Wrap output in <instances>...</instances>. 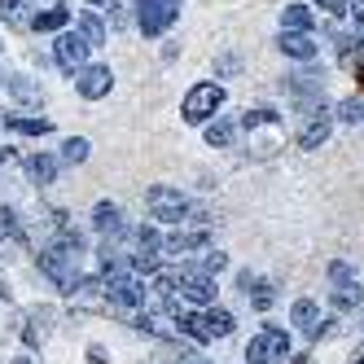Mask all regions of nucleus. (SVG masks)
Segmentation results:
<instances>
[{"mask_svg":"<svg viewBox=\"0 0 364 364\" xmlns=\"http://www.w3.org/2000/svg\"><path fill=\"white\" fill-rule=\"evenodd\" d=\"M145 211H149L154 224H189L193 220L189 198L180 189H171V185H149L145 189Z\"/></svg>","mask_w":364,"mask_h":364,"instance_id":"nucleus-1","label":"nucleus"},{"mask_svg":"<svg viewBox=\"0 0 364 364\" xmlns=\"http://www.w3.org/2000/svg\"><path fill=\"white\" fill-rule=\"evenodd\" d=\"M220 110H224V88H220L215 80L193 84V88L185 92V101H180V119L193 123V127H206V123H211Z\"/></svg>","mask_w":364,"mask_h":364,"instance_id":"nucleus-2","label":"nucleus"},{"mask_svg":"<svg viewBox=\"0 0 364 364\" xmlns=\"http://www.w3.org/2000/svg\"><path fill=\"white\" fill-rule=\"evenodd\" d=\"M176 18H180V0H136V27L149 40L167 36L176 27Z\"/></svg>","mask_w":364,"mask_h":364,"instance_id":"nucleus-3","label":"nucleus"},{"mask_svg":"<svg viewBox=\"0 0 364 364\" xmlns=\"http://www.w3.org/2000/svg\"><path fill=\"white\" fill-rule=\"evenodd\" d=\"M285 355H290V333L277 329V325H264L246 343V364H277Z\"/></svg>","mask_w":364,"mask_h":364,"instance_id":"nucleus-4","label":"nucleus"},{"mask_svg":"<svg viewBox=\"0 0 364 364\" xmlns=\"http://www.w3.org/2000/svg\"><path fill=\"white\" fill-rule=\"evenodd\" d=\"M329 132H333V110L316 101V106H307V119L299 127V149H321L329 141Z\"/></svg>","mask_w":364,"mask_h":364,"instance_id":"nucleus-5","label":"nucleus"},{"mask_svg":"<svg viewBox=\"0 0 364 364\" xmlns=\"http://www.w3.org/2000/svg\"><path fill=\"white\" fill-rule=\"evenodd\" d=\"M88 53H92V48L75 36V31H62V36L53 40V62H58L66 75H80V70L88 66Z\"/></svg>","mask_w":364,"mask_h":364,"instance_id":"nucleus-6","label":"nucleus"},{"mask_svg":"<svg viewBox=\"0 0 364 364\" xmlns=\"http://www.w3.org/2000/svg\"><path fill=\"white\" fill-rule=\"evenodd\" d=\"M106 303H114V307H123V311L141 307V303H145V285H141V277H132V272L106 277Z\"/></svg>","mask_w":364,"mask_h":364,"instance_id":"nucleus-7","label":"nucleus"},{"mask_svg":"<svg viewBox=\"0 0 364 364\" xmlns=\"http://www.w3.org/2000/svg\"><path fill=\"white\" fill-rule=\"evenodd\" d=\"M176 290H180V299L193 303V307H215V281L202 277V272L180 268V272H176Z\"/></svg>","mask_w":364,"mask_h":364,"instance_id":"nucleus-8","label":"nucleus"},{"mask_svg":"<svg viewBox=\"0 0 364 364\" xmlns=\"http://www.w3.org/2000/svg\"><path fill=\"white\" fill-rule=\"evenodd\" d=\"M75 88H80L84 101H101V97H110L114 75H110V66H84L80 75H75Z\"/></svg>","mask_w":364,"mask_h":364,"instance_id":"nucleus-9","label":"nucleus"},{"mask_svg":"<svg viewBox=\"0 0 364 364\" xmlns=\"http://www.w3.org/2000/svg\"><path fill=\"white\" fill-rule=\"evenodd\" d=\"M31 31H40V36H62V31H70V9H62V5L36 9L31 14Z\"/></svg>","mask_w":364,"mask_h":364,"instance_id":"nucleus-10","label":"nucleus"},{"mask_svg":"<svg viewBox=\"0 0 364 364\" xmlns=\"http://www.w3.org/2000/svg\"><path fill=\"white\" fill-rule=\"evenodd\" d=\"M92 228H97L106 242L119 237V232L127 228V224H123V211H119V202H106V198H101V202L92 206Z\"/></svg>","mask_w":364,"mask_h":364,"instance_id":"nucleus-11","label":"nucleus"},{"mask_svg":"<svg viewBox=\"0 0 364 364\" xmlns=\"http://www.w3.org/2000/svg\"><path fill=\"white\" fill-rule=\"evenodd\" d=\"M5 92L18 101V106H27V110H40L44 106V88L36 80H27V75H9L5 80Z\"/></svg>","mask_w":364,"mask_h":364,"instance_id":"nucleus-12","label":"nucleus"},{"mask_svg":"<svg viewBox=\"0 0 364 364\" xmlns=\"http://www.w3.org/2000/svg\"><path fill=\"white\" fill-rule=\"evenodd\" d=\"M277 48H281L285 58H294V62H316L321 58V44L311 40V36H294V31H281Z\"/></svg>","mask_w":364,"mask_h":364,"instance_id":"nucleus-13","label":"nucleus"},{"mask_svg":"<svg viewBox=\"0 0 364 364\" xmlns=\"http://www.w3.org/2000/svg\"><path fill=\"white\" fill-rule=\"evenodd\" d=\"M290 321H294L307 338H321V303H316V299H294Z\"/></svg>","mask_w":364,"mask_h":364,"instance_id":"nucleus-14","label":"nucleus"},{"mask_svg":"<svg viewBox=\"0 0 364 364\" xmlns=\"http://www.w3.org/2000/svg\"><path fill=\"white\" fill-rule=\"evenodd\" d=\"M202 136H206V145H211V149H228L232 141H237V119H228V114H215L211 123L202 127Z\"/></svg>","mask_w":364,"mask_h":364,"instance_id":"nucleus-15","label":"nucleus"},{"mask_svg":"<svg viewBox=\"0 0 364 364\" xmlns=\"http://www.w3.org/2000/svg\"><path fill=\"white\" fill-rule=\"evenodd\" d=\"M75 36H80L88 48H101V44H106V22H101V18L88 9V14L75 18Z\"/></svg>","mask_w":364,"mask_h":364,"instance_id":"nucleus-16","label":"nucleus"},{"mask_svg":"<svg viewBox=\"0 0 364 364\" xmlns=\"http://www.w3.org/2000/svg\"><path fill=\"white\" fill-rule=\"evenodd\" d=\"M311 22H316V14H311L307 5H285V9H281V31L311 36Z\"/></svg>","mask_w":364,"mask_h":364,"instance_id":"nucleus-17","label":"nucleus"},{"mask_svg":"<svg viewBox=\"0 0 364 364\" xmlns=\"http://www.w3.org/2000/svg\"><path fill=\"white\" fill-rule=\"evenodd\" d=\"M189 250H206V232H171L163 237V255H189Z\"/></svg>","mask_w":364,"mask_h":364,"instance_id":"nucleus-18","label":"nucleus"},{"mask_svg":"<svg viewBox=\"0 0 364 364\" xmlns=\"http://www.w3.org/2000/svg\"><path fill=\"white\" fill-rule=\"evenodd\" d=\"M202 325H206V333H211V338H228L237 321H232L228 307H202Z\"/></svg>","mask_w":364,"mask_h":364,"instance_id":"nucleus-19","label":"nucleus"},{"mask_svg":"<svg viewBox=\"0 0 364 364\" xmlns=\"http://www.w3.org/2000/svg\"><path fill=\"white\" fill-rule=\"evenodd\" d=\"M58 159H53V154H31V159H27V171H31V180H36V185H53V180H58Z\"/></svg>","mask_w":364,"mask_h":364,"instance_id":"nucleus-20","label":"nucleus"},{"mask_svg":"<svg viewBox=\"0 0 364 364\" xmlns=\"http://www.w3.org/2000/svg\"><path fill=\"white\" fill-rule=\"evenodd\" d=\"M5 127H14V132H22V136H48L53 132L48 119H27V114H5Z\"/></svg>","mask_w":364,"mask_h":364,"instance_id":"nucleus-21","label":"nucleus"},{"mask_svg":"<svg viewBox=\"0 0 364 364\" xmlns=\"http://www.w3.org/2000/svg\"><path fill=\"white\" fill-rule=\"evenodd\" d=\"M176 325H180V333H185V338H193V343H211V333H206V325H202L198 311H176Z\"/></svg>","mask_w":364,"mask_h":364,"instance_id":"nucleus-22","label":"nucleus"},{"mask_svg":"<svg viewBox=\"0 0 364 364\" xmlns=\"http://www.w3.org/2000/svg\"><path fill=\"white\" fill-rule=\"evenodd\" d=\"M0 22H5V27H31V14H27V5H22V0H0Z\"/></svg>","mask_w":364,"mask_h":364,"instance_id":"nucleus-23","label":"nucleus"},{"mask_svg":"<svg viewBox=\"0 0 364 364\" xmlns=\"http://www.w3.org/2000/svg\"><path fill=\"white\" fill-rule=\"evenodd\" d=\"M224 268H228V255H224V250H206L198 264H189V272H202V277H211V281H215Z\"/></svg>","mask_w":364,"mask_h":364,"instance_id":"nucleus-24","label":"nucleus"},{"mask_svg":"<svg viewBox=\"0 0 364 364\" xmlns=\"http://www.w3.org/2000/svg\"><path fill=\"white\" fill-rule=\"evenodd\" d=\"M88 149H92V145H88L84 136H70V141L62 145V159H58V163H66V167H80V163H88Z\"/></svg>","mask_w":364,"mask_h":364,"instance_id":"nucleus-25","label":"nucleus"},{"mask_svg":"<svg viewBox=\"0 0 364 364\" xmlns=\"http://www.w3.org/2000/svg\"><path fill=\"white\" fill-rule=\"evenodd\" d=\"M136 246H141L136 255H159V250H163V232L154 228V224H141V228H136Z\"/></svg>","mask_w":364,"mask_h":364,"instance_id":"nucleus-26","label":"nucleus"},{"mask_svg":"<svg viewBox=\"0 0 364 364\" xmlns=\"http://www.w3.org/2000/svg\"><path fill=\"white\" fill-rule=\"evenodd\" d=\"M329 281L338 285V290H360V285H355V268L343 264V259H333V264H329Z\"/></svg>","mask_w":364,"mask_h":364,"instance_id":"nucleus-27","label":"nucleus"},{"mask_svg":"<svg viewBox=\"0 0 364 364\" xmlns=\"http://www.w3.org/2000/svg\"><path fill=\"white\" fill-rule=\"evenodd\" d=\"M277 123H281V119H277V110H246L237 127H246V132H255V127H277Z\"/></svg>","mask_w":364,"mask_h":364,"instance_id":"nucleus-28","label":"nucleus"},{"mask_svg":"<svg viewBox=\"0 0 364 364\" xmlns=\"http://www.w3.org/2000/svg\"><path fill=\"white\" fill-rule=\"evenodd\" d=\"M333 119H343V123H364V101H360V97H347L343 106L333 110Z\"/></svg>","mask_w":364,"mask_h":364,"instance_id":"nucleus-29","label":"nucleus"},{"mask_svg":"<svg viewBox=\"0 0 364 364\" xmlns=\"http://www.w3.org/2000/svg\"><path fill=\"white\" fill-rule=\"evenodd\" d=\"M246 299H250V303H255L259 311H268V307L277 303V294H272V285H268V281H259V285H255V290H250Z\"/></svg>","mask_w":364,"mask_h":364,"instance_id":"nucleus-30","label":"nucleus"},{"mask_svg":"<svg viewBox=\"0 0 364 364\" xmlns=\"http://www.w3.org/2000/svg\"><path fill=\"white\" fill-rule=\"evenodd\" d=\"M0 237H22V224H18V215L9 211V206H5V211H0Z\"/></svg>","mask_w":364,"mask_h":364,"instance_id":"nucleus-31","label":"nucleus"},{"mask_svg":"<svg viewBox=\"0 0 364 364\" xmlns=\"http://www.w3.org/2000/svg\"><path fill=\"white\" fill-rule=\"evenodd\" d=\"M311 5H316L321 14H329V18H343V14H351V5H347V0H311Z\"/></svg>","mask_w":364,"mask_h":364,"instance_id":"nucleus-32","label":"nucleus"},{"mask_svg":"<svg viewBox=\"0 0 364 364\" xmlns=\"http://www.w3.org/2000/svg\"><path fill=\"white\" fill-rule=\"evenodd\" d=\"M237 70H242V58H237V53H224V58L215 62V75H224V80H232Z\"/></svg>","mask_w":364,"mask_h":364,"instance_id":"nucleus-33","label":"nucleus"},{"mask_svg":"<svg viewBox=\"0 0 364 364\" xmlns=\"http://www.w3.org/2000/svg\"><path fill=\"white\" fill-rule=\"evenodd\" d=\"M237 285H242V294H250L255 285H259V277L255 272H237Z\"/></svg>","mask_w":364,"mask_h":364,"instance_id":"nucleus-34","label":"nucleus"},{"mask_svg":"<svg viewBox=\"0 0 364 364\" xmlns=\"http://www.w3.org/2000/svg\"><path fill=\"white\" fill-rule=\"evenodd\" d=\"M9 364H31V355H18V360H9Z\"/></svg>","mask_w":364,"mask_h":364,"instance_id":"nucleus-35","label":"nucleus"},{"mask_svg":"<svg viewBox=\"0 0 364 364\" xmlns=\"http://www.w3.org/2000/svg\"><path fill=\"white\" fill-rule=\"evenodd\" d=\"M347 5H351V9H364V0H347Z\"/></svg>","mask_w":364,"mask_h":364,"instance_id":"nucleus-36","label":"nucleus"},{"mask_svg":"<svg viewBox=\"0 0 364 364\" xmlns=\"http://www.w3.org/2000/svg\"><path fill=\"white\" fill-rule=\"evenodd\" d=\"M351 364H364V351H355V360H351Z\"/></svg>","mask_w":364,"mask_h":364,"instance_id":"nucleus-37","label":"nucleus"},{"mask_svg":"<svg viewBox=\"0 0 364 364\" xmlns=\"http://www.w3.org/2000/svg\"><path fill=\"white\" fill-rule=\"evenodd\" d=\"M185 364H206V360H185Z\"/></svg>","mask_w":364,"mask_h":364,"instance_id":"nucleus-38","label":"nucleus"},{"mask_svg":"<svg viewBox=\"0 0 364 364\" xmlns=\"http://www.w3.org/2000/svg\"><path fill=\"white\" fill-rule=\"evenodd\" d=\"M92 5H110V0H92Z\"/></svg>","mask_w":364,"mask_h":364,"instance_id":"nucleus-39","label":"nucleus"},{"mask_svg":"<svg viewBox=\"0 0 364 364\" xmlns=\"http://www.w3.org/2000/svg\"><path fill=\"white\" fill-rule=\"evenodd\" d=\"M360 53H364V40H360Z\"/></svg>","mask_w":364,"mask_h":364,"instance_id":"nucleus-40","label":"nucleus"},{"mask_svg":"<svg viewBox=\"0 0 364 364\" xmlns=\"http://www.w3.org/2000/svg\"><path fill=\"white\" fill-rule=\"evenodd\" d=\"M53 5H58V0H53Z\"/></svg>","mask_w":364,"mask_h":364,"instance_id":"nucleus-41","label":"nucleus"}]
</instances>
